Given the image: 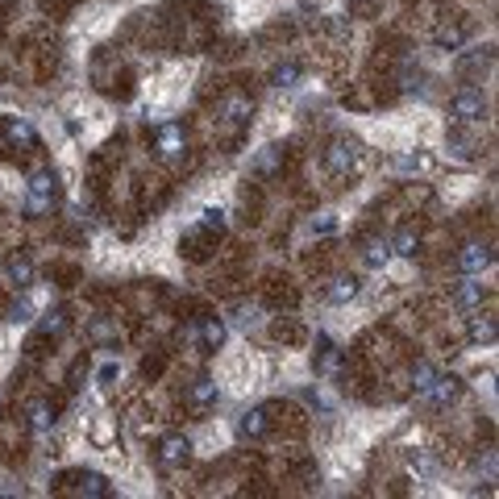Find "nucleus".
Returning <instances> with one entry per match:
<instances>
[{
  "mask_svg": "<svg viewBox=\"0 0 499 499\" xmlns=\"http://www.w3.org/2000/svg\"><path fill=\"white\" fill-rule=\"evenodd\" d=\"M363 158H366V146L358 137H333V146L324 150V171L333 179H350L363 166Z\"/></svg>",
  "mask_w": 499,
  "mask_h": 499,
  "instance_id": "f257e3e1",
  "label": "nucleus"
},
{
  "mask_svg": "<svg viewBox=\"0 0 499 499\" xmlns=\"http://www.w3.org/2000/svg\"><path fill=\"white\" fill-rule=\"evenodd\" d=\"M466 42V25H441L437 30V46L441 50H458Z\"/></svg>",
  "mask_w": 499,
  "mask_h": 499,
  "instance_id": "aec40b11",
  "label": "nucleus"
},
{
  "mask_svg": "<svg viewBox=\"0 0 499 499\" xmlns=\"http://www.w3.org/2000/svg\"><path fill=\"white\" fill-rule=\"evenodd\" d=\"M187 458H192V441H187L184 433H166V437L158 441V462H163L166 470L187 466Z\"/></svg>",
  "mask_w": 499,
  "mask_h": 499,
  "instance_id": "0eeeda50",
  "label": "nucleus"
},
{
  "mask_svg": "<svg viewBox=\"0 0 499 499\" xmlns=\"http://www.w3.org/2000/svg\"><path fill=\"white\" fill-rule=\"evenodd\" d=\"M5 5H9V0H0V9H5Z\"/></svg>",
  "mask_w": 499,
  "mask_h": 499,
  "instance_id": "a878e982",
  "label": "nucleus"
},
{
  "mask_svg": "<svg viewBox=\"0 0 499 499\" xmlns=\"http://www.w3.org/2000/svg\"><path fill=\"white\" fill-rule=\"evenodd\" d=\"M216 121L225 129H242L254 121V100L242 96V92H234V96H225L221 105H216Z\"/></svg>",
  "mask_w": 499,
  "mask_h": 499,
  "instance_id": "20e7f679",
  "label": "nucleus"
},
{
  "mask_svg": "<svg viewBox=\"0 0 499 499\" xmlns=\"http://www.w3.org/2000/svg\"><path fill=\"white\" fill-rule=\"evenodd\" d=\"M71 483H75L79 495H88V499H105V495H113L108 479H105V474H96V470H79V474H71Z\"/></svg>",
  "mask_w": 499,
  "mask_h": 499,
  "instance_id": "9d476101",
  "label": "nucleus"
},
{
  "mask_svg": "<svg viewBox=\"0 0 499 499\" xmlns=\"http://www.w3.org/2000/svg\"><path fill=\"white\" fill-rule=\"evenodd\" d=\"M354 295H358V279H354V274H342V279H333V287L324 292V300L345 304V300H354Z\"/></svg>",
  "mask_w": 499,
  "mask_h": 499,
  "instance_id": "dca6fc26",
  "label": "nucleus"
},
{
  "mask_svg": "<svg viewBox=\"0 0 499 499\" xmlns=\"http://www.w3.org/2000/svg\"><path fill=\"white\" fill-rule=\"evenodd\" d=\"M113 437H117V429H113V421H100L96 429H92V441H96L100 450H105V445H113Z\"/></svg>",
  "mask_w": 499,
  "mask_h": 499,
  "instance_id": "4be33fe9",
  "label": "nucleus"
},
{
  "mask_svg": "<svg viewBox=\"0 0 499 499\" xmlns=\"http://www.w3.org/2000/svg\"><path fill=\"white\" fill-rule=\"evenodd\" d=\"M237 433H242V437H266V433H271V404H263V408H250L242 416V424H237Z\"/></svg>",
  "mask_w": 499,
  "mask_h": 499,
  "instance_id": "1a4fd4ad",
  "label": "nucleus"
},
{
  "mask_svg": "<svg viewBox=\"0 0 499 499\" xmlns=\"http://www.w3.org/2000/svg\"><path fill=\"white\" fill-rule=\"evenodd\" d=\"M392 250H395V254H404V258H412V254H416V250H421V234H416V229H412V225H404L400 234H395Z\"/></svg>",
  "mask_w": 499,
  "mask_h": 499,
  "instance_id": "6ab92c4d",
  "label": "nucleus"
},
{
  "mask_svg": "<svg viewBox=\"0 0 499 499\" xmlns=\"http://www.w3.org/2000/svg\"><path fill=\"white\" fill-rule=\"evenodd\" d=\"M9 279H13L17 287H30V284H34V263H30V258H25V254H13V258H9Z\"/></svg>",
  "mask_w": 499,
  "mask_h": 499,
  "instance_id": "a211bd4d",
  "label": "nucleus"
},
{
  "mask_svg": "<svg viewBox=\"0 0 499 499\" xmlns=\"http://www.w3.org/2000/svg\"><path fill=\"white\" fill-rule=\"evenodd\" d=\"M445 108H450V117L458 121V125H479V121H487V113H491L487 96H483L479 88H458Z\"/></svg>",
  "mask_w": 499,
  "mask_h": 499,
  "instance_id": "f03ea898",
  "label": "nucleus"
},
{
  "mask_svg": "<svg viewBox=\"0 0 499 499\" xmlns=\"http://www.w3.org/2000/svg\"><path fill=\"white\" fill-rule=\"evenodd\" d=\"M216 400H221V383H216L213 374H200V379L187 387V412H192V416H208V412L216 408Z\"/></svg>",
  "mask_w": 499,
  "mask_h": 499,
  "instance_id": "39448f33",
  "label": "nucleus"
},
{
  "mask_svg": "<svg viewBox=\"0 0 499 499\" xmlns=\"http://www.w3.org/2000/svg\"><path fill=\"white\" fill-rule=\"evenodd\" d=\"M424 392V404H429V408H450L454 400H458L462 395V379H445V374H433V383L429 387H421Z\"/></svg>",
  "mask_w": 499,
  "mask_h": 499,
  "instance_id": "423d86ee",
  "label": "nucleus"
},
{
  "mask_svg": "<svg viewBox=\"0 0 499 499\" xmlns=\"http://www.w3.org/2000/svg\"><path fill=\"white\" fill-rule=\"evenodd\" d=\"M63 329H67V313L59 308V313H50V316H46V333H55V337H59Z\"/></svg>",
  "mask_w": 499,
  "mask_h": 499,
  "instance_id": "393cba45",
  "label": "nucleus"
},
{
  "mask_svg": "<svg viewBox=\"0 0 499 499\" xmlns=\"http://www.w3.org/2000/svg\"><path fill=\"white\" fill-rule=\"evenodd\" d=\"M155 150H158L163 163H175V158L184 155V129H179V125H163V129H158Z\"/></svg>",
  "mask_w": 499,
  "mask_h": 499,
  "instance_id": "6e6552de",
  "label": "nucleus"
},
{
  "mask_svg": "<svg viewBox=\"0 0 499 499\" xmlns=\"http://www.w3.org/2000/svg\"><path fill=\"white\" fill-rule=\"evenodd\" d=\"M221 342H225V324L216 321V316H205V321H200V350L216 354L221 350Z\"/></svg>",
  "mask_w": 499,
  "mask_h": 499,
  "instance_id": "f8f14e48",
  "label": "nucleus"
},
{
  "mask_svg": "<svg viewBox=\"0 0 499 499\" xmlns=\"http://www.w3.org/2000/svg\"><path fill=\"white\" fill-rule=\"evenodd\" d=\"M30 421H34V429H38V433H46L50 424H55V408H50L46 400H38V404L30 408Z\"/></svg>",
  "mask_w": 499,
  "mask_h": 499,
  "instance_id": "412c9836",
  "label": "nucleus"
},
{
  "mask_svg": "<svg viewBox=\"0 0 499 499\" xmlns=\"http://www.w3.org/2000/svg\"><path fill=\"white\" fill-rule=\"evenodd\" d=\"M470 342L474 345L495 342V316H470Z\"/></svg>",
  "mask_w": 499,
  "mask_h": 499,
  "instance_id": "f3484780",
  "label": "nucleus"
},
{
  "mask_svg": "<svg viewBox=\"0 0 499 499\" xmlns=\"http://www.w3.org/2000/svg\"><path fill=\"white\" fill-rule=\"evenodd\" d=\"M5 137H9L13 146H25V150H38V134H34L25 121H17V117H9L5 121Z\"/></svg>",
  "mask_w": 499,
  "mask_h": 499,
  "instance_id": "4468645a",
  "label": "nucleus"
},
{
  "mask_svg": "<svg viewBox=\"0 0 499 499\" xmlns=\"http://www.w3.org/2000/svg\"><path fill=\"white\" fill-rule=\"evenodd\" d=\"M433 374H437V371H433L429 363H416V366H412V383H416V387H429Z\"/></svg>",
  "mask_w": 499,
  "mask_h": 499,
  "instance_id": "5701e85b",
  "label": "nucleus"
},
{
  "mask_svg": "<svg viewBox=\"0 0 499 499\" xmlns=\"http://www.w3.org/2000/svg\"><path fill=\"white\" fill-rule=\"evenodd\" d=\"M304 79V67L295 59H287V63H274V71H271V88H295Z\"/></svg>",
  "mask_w": 499,
  "mask_h": 499,
  "instance_id": "2eb2a0df",
  "label": "nucleus"
},
{
  "mask_svg": "<svg viewBox=\"0 0 499 499\" xmlns=\"http://www.w3.org/2000/svg\"><path fill=\"white\" fill-rule=\"evenodd\" d=\"M483 300H487V287L474 284V279H466V284L454 292V304L458 308H466V313H474V308H483Z\"/></svg>",
  "mask_w": 499,
  "mask_h": 499,
  "instance_id": "ddd939ff",
  "label": "nucleus"
},
{
  "mask_svg": "<svg viewBox=\"0 0 499 499\" xmlns=\"http://www.w3.org/2000/svg\"><path fill=\"white\" fill-rule=\"evenodd\" d=\"M491 263H495V254H491V245H479V242H474V245H466V250H462V258H458V266H462V271H466V274H483Z\"/></svg>",
  "mask_w": 499,
  "mask_h": 499,
  "instance_id": "9b49d317",
  "label": "nucleus"
},
{
  "mask_svg": "<svg viewBox=\"0 0 499 499\" xmlns=\"http://www.w3.org/2000/svg\"><path fill=\"white\" fill-rule=\"evenodd\" d=\"M55 205H59V179L50 175V171H38V175L30 179V205H25V213L42 216V213H50Z\"/></svg>",
  "mask_w": 499,
  "mask_h": 499,
  "instance_id": "7ed1b4c3",
  "label": "nucleus"
},
{
  "mask_svg": "<svg viewBox=\"0 0 499 499\" xmlns=\"http://www.w3.org/2000/svg\"><path fill=\"white\" fill-rule=\"evenodd\" d=\"M366 263H371V266H383V263H387V245H383V242H371V245H366Z\"/></svg>",
  "mask_w": 499,
  "mask_h": 499,
  "instance_id": "b1692460",
  "label": "nucleus"
}]
</instances>
